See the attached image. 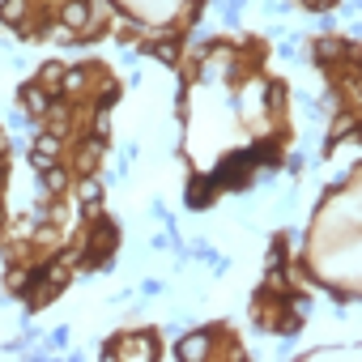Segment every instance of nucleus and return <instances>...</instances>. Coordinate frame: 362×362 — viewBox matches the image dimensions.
<instances>
[{"mask_svg":"<svg viewBox=\"0 0 362 362\" xmlns=\"http://www.w3.org/2000/svg\"><path fill=\"white\" fill-rule=\"evenodd\" d=\"M107 132H111V111H107V107H98V111H94V136H103V141H107Z\"/></svg>","mask_w":362,"mask_h":362,"instance_id":"obj_17","label":"nucleus"},{"mask_svg":"<svg viewBox=\"0 0 362 362\" xmlns=\"http://www.w3.org/2000/svg\"><path fill=\"white\" fill-rule=\"evenodd\" d=\"M264 286H269V290H281V286H286V277H281V273H277V269H273V273H269V281H264Z\"/></svg>","mask_w":362,"mask_h":362,"instance_id":"obj_23","label":"nucleus"},{"mask_svg":"<svg viewBox=\"0 0 362 362\" xmlns=\"http://www.w3.org/2000/svg\"><path fill=\"white\" fill-rule=\"evenodd\" d=\"M60 73H64V64H56V60H47V64L39 69V86H43L47 94H60Z\"/></svg>","mask_w":362,"mask_h":362,"instance_id":"obj_11","label":"nucleus"},{"mask_svg":"<svg viewBox=\"0 0 362 362\" xmlns=\"http://www.w3.org/2000/svg\"><path fill=\"white\" fill-rule=\"evenodd\" d=\"M149 56H158L162 64H175V60H179V43H175V35H166L162 43H153V47H149Z\"/></svg>","mask_w":362,"mask_h":362,"instance_id":"obj_13","label":"nucleus"},{"mask_svg":"<svg viewBox=\"0 0 362 362\" xmlns=\"http://www.w3.org/2000/svg\"><path fill=\"white\" fill-rule=\"evenodd\" d=\"M332 0H303V9H311V13H320V9H328Z\"/></svg>","mask_w":362,"mask_h":362,"instance_id":"obj_22","label":"nucleus"},{"mask_svg":"<svg viewBox=\"0 0 362 362\" xmlns=\"http://www.w3.org/2000/svg\"><path fill=\"white\" fill-rule=\"evenodd\" d=\"M214 341H218V324H205V328H197L192 337H184L175 345V358H184V362H205L209 354H214Z\"/></svg>","mask_w":362,"mask_h":362,"instance_id":"obj_1","label":"nucleus"},{"mask_svg":"<svg viewBox=\"0 0 362 362\" xmlns=\"http://www.w3.org/2000/svg\"><path fill=\"white\" fill-rule=\"evenodd\" d=\"M115 354H124V358H158V341L149 337V332H128L124 341H115L111 345Z\"/></svg>","mask_w":362,"mask_h":362,"instance_id":"obj_4","label":"nucleus"},{"mask_svg":"<svg viewBox=\"0 0 362 362\" xmlns=\"http://www.w3.org/2000/svg\"><path fill=\"white\" fill-rule=\"evenodd\" d=\"M141 294H145V298L162 294V281H158V277H145V281H141Z\"/></svg>","mask_w":362,"mask_h":362,"instance_id":"obj_20","label":"nucleus"},{"mask_svg":"<svg viewBox=\"0 0 362 362\" xmlns=\"http://www.w3.org/2000/svg\"><path fill=\"white\" fill-rule=\"evenodd\" d=\"M30 119H35V115H30L26 107H13V111L5 115V124H9V128H30Z\"/></svg>","mask_w":362,"mask_h":362,"instance_id":"obj_16","label":"nucleus"},{"mask_svg":"<svg viewBox=\"0 0 362 362\" xmlns=\"http://www.w3.org/2000/svg\"><path fill=\"white\" fill-rule=\"evenodd\" d=\"M0 5H5V0H0Z\"/></svg>","mask_w":362,"mask_h":362,"instance_id":"obj_25","label":"nucleus"},{"mask_svg":"<svg viewBox=\"0 0 362 362\" xmlns=\"http://www.w3.org/2000/svg\"><path fill=\"white\" fill-rule=\"evenodd\" d=\"M30 162H35V170H43V166H52V162H60V136H56L52 128L35 136V149H30Z\"/></svg>","mask_w":362,"mask_h":362,"instance_id":"obj_5","label":"nucleus"},{"mask_svg":"<svg viewBox=\"0 0 362 362\" xmlns=\"http://www.w3.org/2000/svg\"><path fill=\"white\" fill-rule=\"evenodd\" d=\"M86 90V69H64L60 73V94H81Z\"/></svg>","mask_w":362,"mask_h":362,"instance_id":"obj_12","label":"nucleus"},{"mask_svg":"<svg viewBox=\"0 0 362 362\" xmlns=\"http://www.w3.org/2000/svg\"><path fill=\"white\" fill-rule=\"evenodd\" d=\"M18 94H22V107H26V111H30L35 119H43V111H47V103L56 98V94H47V90H43L39 81H26V86H22Z\"/></svg>","mask_w":362,"mask_h":362,"instance_id":"obj_7","label":"nucleus"},{"mask_svg":"<svg viewBox=\"0 0 362 362\" xmlns=\"http://www.w3.org/2000/svg\"><path fill=\"white\" fill-rule=\"evenodd\" d=\"M311 52H315L320 64H341V60H354V56H358V47L345 43V39H315Z\"/></svg>","mask_w":362,"mask_h":362,"instance_id":"obj_3","label":"nucleus"},{"mask_svg":"<svg viewBox=\"0 0 362 362\" xmlns=\"http://www.w3.org/2000/svg\"><path fill=\"white\" fill-rule=\"evenodd\" d=\"M39 184H43L47 197H64V192H69V170H64L60 162H52V166L39 170Z\"/></svg>","mask_w":362,"mask_h":362,"instance_id":"obj_8","label":"nucleus"},{"mask_svg":"<svg viewBox=\"0 0 362 362\" xmlns=\"http://www.w3.org/2000/svg\"><path fill=\"white\" fill-rule=\"evenodd\" d=\"M354 132V119L349 115H337V124H332V132H328V145H337L341 136H349Z\"/></svg>","mask_w":362,"mask_h":362,"instance_id":"obj_15","label":"nucleus"},{"mask_svg":"<svg viewBox=\"0 0 362 362\" xmlns=\"http://www.w3.org/2000/svg\"><path fill=\"white\" fill-rule=\"evenodd\" d=\"M43 35H47L52 43H77V30H73V26H64V22H56V26H47Z\"/></svg>","mask_w":362,"mask_h":362,"instance_id":"obj_14","label":"nucleus"},{"mask_svg":"<svg viewBox=\"0 0 362 362\" xmlns=\"http://www.w3.org/2000/svg\"><path fill=\"white\" fill-rule=\"evenodd\" d=\"M115 103H119V86H111V81H107V86H103V98H98V107H107V111H111Z\"/></svg>","mask_w":362,"mask_h":362,"instance_id":"obj_19","label":"nucleus"},{"mask_svg":"<svg viewBox=\"0 0 362 362\" xmlns=\"http://www.w3.org/2000/svg\"><path fill=\"white\" fill-rule=\"evenodd\" d=\"M60 22H64V26H73V30L81 35V30L94 22V13H90V0H69V5L60 9Z\"/></svg>","mask_w":362,"mask_h":362,"instance_id":"obj_10","label":"nucleus"},{"mask_svg":"<svg viewBox=\"0 0 362 362\" xmlns=\"http://www.w3.org/2000/svg\"><path fill=\"white\" fill-rule=\"evenodd\" d=\"M103 149H107V141H103V136H94V132H90V136H81V141H77V162H73V166H77V175H94V170H98V162H103Z\"/></svg>","mask_w":362,"mask_h":362,"instance_id":"obj_2","label":"nucleus"},{"mask_svg":"<svg viewBox=\"0 0 362 362\" xmlns=\"http://www.w3.org/2000/svg\"><path fill=\"white\" fill-rule=\"evenodd\" d=\"M43 119H47V128H52L56 136H64V132H69V119H73V111H69V103H64V94H56V98L47 103V111H43Z\"/></svg>","mask_w":362,"mask_h":362,"instance_id":"obj_9","label":"nucleus"},{"mask_svg":"<svg viewBox=\"0 0 362 362\" xmlns=\"http://www.w3.org/2000/svg\"><path fill=\"white\" fill-rule=\"evenodd\" d=\"M307 307H311V298H303V294H298V298H294V315H307Z\"/></svg>","mask_w":362,"mask_h":362,"instance_id":"obj_24","label":"nucleus"},{"mask_svg":"<svg viewBox=\"0 0 362 362\" xmlns=\"http://www.w3.org/2000/svg\"><path fill=\"white\" fill-rule=\"evenodd\" d=\"M69 345V324H60L56 332H52V349H64Z\"/></svg>","mask_w":362,"mask_h":362,"instance_id":"obj_21","label":"nucleus"},{"mask_svg":"<svg viewBox=\"0 0 362 362\" xmlns=\"http://www.w3.org/2000/svg\"><path fill=\"white\" fill-rule=\"evenodd\" d=\"M264 90H269V107H273V111H281V107H286V86H281V81H273V86H264Z\"/></svg>","mask_w":362,"mask_h":362,"instance_id":"obj_18","label":"nucleus"},{"mask_svg":"<svg viewBox=\"0 0 362 362\" xmlns=\"http://www.w3.org/2000/svg\"><path fill=\"white\" fill-rule=\"evenodd\" d=\"M77 205H81V214H86V218H98V209H103V184H98L94 175H81Z\"/></svg>","mask_w":362,"mask_h":362,"instance_id":"obj_6","label":"nucleus"}]
</instances>
